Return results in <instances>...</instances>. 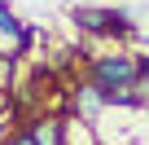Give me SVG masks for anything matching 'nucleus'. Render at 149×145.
<instances>
[{
  "mask_svg": "<svg viewBox=\"0 0 149 145\" xmlns=\"http://www.w3.org/2000/svg\"><path fill=\"white\" fill-rule=\"evenodd\" d=\"M0 92H13V62L0 57Z\"/></svg>",
  "mask_w": 149,
  "mask_h": 145,
  "instance_id": "7",
  "label": "nucleus"
},
{
  "mask_svg": "<svg viewBox=\"0 0 149 145\" xmlns=\"http://www.w3.org/2000/svg\"><path fill=\"white\" fill-rule=\"evenodd\" d=\"M35 136V145H61V132H66V114H44L26 127Z\"/></svg>",
  "mask_w": 149,
  "mask_h": 145,
  "instance_id": "5",
  "label": "nucleus"
},
{
  "mask_svg": "<svg viewBox=\"0 0 149 145\" xmlns=\"http://www.w3.org/2000/svg\"><path fill=\"white\" fill-rule=\"evenodd\" d=\"M136 92H140V101H149V57L140 62V79H136Z\"/></svg>",
  "mask_w": 149,
  "mask_h": 145,
  "instance_id": "8",
  "label": "nucleus"
},
{
  "mask_svg": "<svg viewBox=\"0 0 149 145\" xmlns=\"http://www.w3.org/2000/svg\"><path fill=\"white\" fill-rule=\"evenodd\" d=\"M0 145H35V136H31V132L22 127V132H9V136L0 141Z\"/></svg>",
  "mask_w": 149,
  "mask_h": 145,
  "instance_id": "9",
  "label": "nucleus"
},
{
  "mask_svg": "<svg viewBox=\"0 0 149 145\" xmlns=\"http://www.w3.org/2000/svg\"><path fill=\"white\" fill-rule=\"evenodd\" d=\"M31 40H35V31H26V27L18 22V13L9 9V0H0V57L18 62V57L31 48Z\"/></svg>",
  "mask_w": 149,
  "mask_h": 145,
  "instance_id": "3",
  "label": "nucleus"
},
{
  "mask_svg": "<svg viewBox=\"0 0 149 145\" xmlns=\"http://www.w3.org/2000/svg\"><path fill=\"white\" fill-rule=\"evenodd\" d=\"M136 79H140V62H132L127 53H110V57H97L92 62V84L105 88L110 97L136 88Z\"/></svg>",
  "mask_w": 149,
  "mask_h": 145,
  "instance_id": "1",
  "label": "nucleus"
},
{
  "mask_svg": "<svg viewBox=\"0 0 149 145\" xmlns=\"http://www.w3.org/2000/svg\"><path fill=\"white\" fill-rule=\"evenodd\" d=\"M57 5H66V0H57Z\"/></svg>",
  "mask_w": 149,
  "mask_h": 145,
  "instance_id": "11",
  "label": "nucleus"
},
{
  "mask_svg": "<svg viewBox=\"0 0 149 145\" xmlns=\"http://www.w3.org/2000/svg\"><path fill=\"white\" fill-rule=\"evenodd\" d=\"M105 106H110V92H105V88H97L92 79H88V84H79V88L70 92V114H79V119H97Z\"/></svg>",
  "mask_w": 149,
  "mask_h": 145,
  "instance_id": "4",
  "label": "nucleus"
},
{
  "mask_svg": "<svg viewBox=\"0 0 149 145\" xmlns=\"http://www.w3.org/2000/svg\"><path fill=\"white\" fill-rule=\"evenodd\" d=\"M74 22L92 35H114V31H132V13L127 9H97V5H79Z\"/></svg>",
  "mask_w": 149,
  "mask_h": 145,
  "instance_id": "2",
  "label": "nucleus"
},
{
  "mask_svg": "<svg viewBox=\"0 0 149 145\" xmlns=\"http://www.w3.org/2000/svg\"><path fill=\"white\" fill-rule=\"evenodd\" d=\"M61 145H97V136H92L88 119H79V114H66V132H61Z\"/></svg>",
  "mask_w": 149,
  "mask_h": 145,
  "instance_id": "6",
  "label": "nucleus"
},
{
  "mask_svg": "<svg viewBox=\"0 0 149 145\" xmlns=\"http://www.w3.org/2000/svg\"><path fill=\"white\" fill-rule=\"evenodd\" d=\"M9 110V92H0V114H5Z\"/></svg>",
  "mask_w": 149,
  "mask_h": 145,
  "instance_id": "10",
  "label": "nucleus"
}]
</instances>
